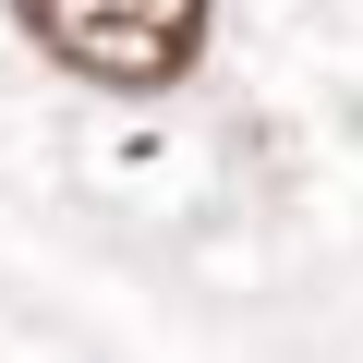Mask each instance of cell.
I'll list each match as a JSON object with an SVG mask.
<instances>
[{
	"instance_id": "1",
	"label": "cell",
	"mask_w": 363,
	"mask_h": 363,
	"mask_svg": "<svg viewBox=\"0 0 363 363\" xmlns=\"http://www.w3.org/2000/svg\"><path fill=\"white\" fill-rule=\"evenodd\" d=\"M13 25L109 97H169L206 61V0H13Z\"/></svg>"
}]
</instances>
